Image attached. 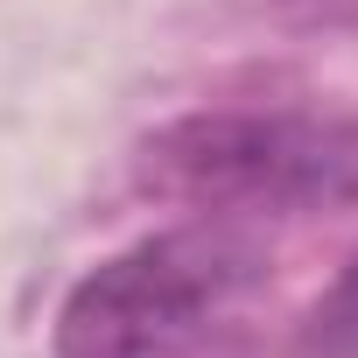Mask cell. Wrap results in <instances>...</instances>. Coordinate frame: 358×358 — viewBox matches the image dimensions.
<instances>
[{
    "mask_svg": "<svg viewBox=\"0 0 358 358\" xmlns=\"http://www.w3.org/2000/svg\"><path fill=\"white\" fill-rule=\"evenodd\" d=\"M260 253L225 225L155 232L92 267L57 309V358H176L246 281Z\"/></svg>",
    "mask_w": 358,
    "mask_h": 358,
    "instance_id": "1",
    "label": "cell"
},
{
    "mask_svg": "<svg viewBox=\"0 0 358 358\" xmlns=\"http://www.w3.org/2000/svg\"><path fill=\"white\" fill-rule=\"evenodd\" d=\"M288 8H302L316 22H358V0H288Z\"/></svg>",
    "mask_w": 358,
    "mask_h": 358,
    "instance_id": "4",
    "label": "cell"
},
{
    "mask_svg": "<svg viewBox=\"0 0 358 358\" xmlns=\"http://www.w3.org/2000/svg\"><path fill=\"white\" fill-rule=\"evenodd\" d=\"M302 351H309V358H358V260H351V267L337 274V288L309 309Z\"/></svg>",
    "mask_w": 358,
    "mask_h": 358,
    "instance_id": "3",
    "label": "cell"
},
{
    "mask_svg": "<svg viewBox=\"0 0 358 358\" xmlns=\"http://www.w3.org/2000/svg\"><path fill=\"white\" fill-rule=\"evenodd\" d=\"M141 190L197 211L351 197L358 134L288 113H190L141 148Z\"/></svg>",
    "mask_w": 358,
    "mask_h": 358,
    "instance_id": "2",
    "label": "cell"
}]
</instances>
